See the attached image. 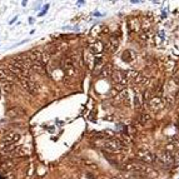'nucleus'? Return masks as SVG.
Segmentation results:
<instances>
[{
  "mask_svg": "<svg viewBox=\"0 0 179 179\" xmlns=\"http://www.w3.org/2000/svg\"><path fill=\"white\" fill-rule=\"evenodd\" d=\"M106 152H110L113 154H117V153H120L124 145L120 140L118 139H104V147H103Z\"/></svg>",
  "mask_w": 179,
  "mask_h": 179,
  "instance_id": "f257e3e1",
  "label": "nucleus"
},
{
  "mask_svg": "<svg viewBox=\"0 0 179 179\" xmlns=\"http://www.w3.org/2000/svg\"><path fill=\"white\" fill-rule=\"evenodd\" d=\"M135 154H136V157L140 159V162H143V163H152L154 159L153 154L148 150L147 147H139L136 149Z\"/></svg>",
  "mask_w": 179,
  "mask_h": 179,
  "instance_id": "f03ea898",
  "label": "nucleus"
},
{
  "mask_svg": "<svg viewBox=\"0 0 179 179\" xmlns=\"http://www.w3.org/2000/svg\"><path fill=\"white\" fill-rule=\"evenodd\" d=\"M20 84L24 89H26V92H29L30 94L35 95L38 94L39 92V85L35 83L33 79H25V78H21L20 79Z\"/></svg>",
  "mask_w": 179,
  "mask_h": 179,
  "instance_id": "7ed1b4c3",
  "label": "nucleus"
},
{
  "mask_svg": "<svg viewBox=\"0 0 179 179\" xmlns=\"http://www.w3.org/2000/svg\"><path fill=\"white\" fill-rule=\"evenodd\" d=\"M19 139H20V134H19V133H16V132H10V133H8V134L3 138V143H1V145H0V149L15 144V143L19 140Z\"/></svg>",
  "mask_w": 179,
  "mask_h": 179,
  "instance_id": "20e7f679",
  "label": "nucleus"
},
{
  "mask_svg": "<svg viewBox=\"0 0 179 179\" xmlns=\"http://www.w3.org/2000/svg\"><path fill=\"white\" fill-rule=\"evenodd\" d=\"M157 162H158L160 165H163V167H170L173 163H174V157H173L169 152L164 150V152H162V153L158 154Z\"/></svg>",
  "mask_w": 179,
  "mask_h": 179,
  "instance_id": "39448f33",
  "label": "nucleus"
},
{
  "mask_svg": "<svg viewBox=\"0 0 179 179\" xmlns=\"http://www.w3.org/2000/svg\"><path fill=\"white\" fill-rule=\"evenodd\" d=\"M123 168L124 170H127V172H135V170H143L145 173V170L148 169V167L144 165L143 163H139V162H129L127 164H124L123 165Z\"/></svg>",
  "mask_w": 179,
  "mask_h": 179,
  "instance_id": "423d86ee",
  "label": "nucleus"
},
{
  "mask_svg": "<svg viewBox=\"0 0 179 179\" xmlns=\"http://www.w3.org/2000/svg\"><path fill=\"white\" fill-rule=\"evenodd\" d=\"M112 78H113V80H114L115 84H120V85H123V87L128 83V79L125 78L124 74L122 73L120 70H114V71H113Z\"/></svg>",
  "mask_w": 179,
  "mask_h": 179,
  "instance_id": "0eeeda50",
  "label": "nucleus"
},
{
  "mask_svg": "<svg viewBox=\"0 0 179 179\" xmlns=\"http://www.w3.org/2000/svg\"><path fill=\"white\" fill-rule=\"evenodd\" d=\"M163 99L159 98V97H153L152 99H149V108L153 109V110H159L163 108Z\"/></svg>",
  "mask_w": 179,
  "mask_h": 179,
  "instance_id": "6e6552de",
  "label": "nucleus"
},
{
  "mask_svg": "<svg viewBox=\"0 0 179 179\" xmlns=\"http://www.w3.org/2000/svg\"><path fill=\"white\" fill-rule=\"evenodd\" d=\"M0 79H3L4 81H13L16 79V75H14L11 71H9L8 69L0 68Z\"/></svg>",
  "mask_w": 179,
  "mask_h": 179,
  "instance_id": "1a4fd4ad",
  "label": "nucleus"
},
{
  "mask_svg": "<svg viewBox=\"0 0 179 179\" xmlns=\"http://www.w3.org/2000/svg\"><path fill=\"white\" fill-rule=\"evenodd\" d=\"M128 25H129V30L130 32H139V30H142V20L138 19V18H132V19L128 21Z\"/></svg>",
  "mask_w": 179,
  "mask_h": 179,
  "instance_id": "9d476101",
  "label": "nucleus"
},
{
  "mask_svg": "<svg viewBox=\"0 0 179 179\" xmlns=\"http://www.w3.org/2000/svg\"><path fill=\"white\" fill-rule=\"evenodd\" d=\"M32 154V149H29L26 147H16L13 152L14 157H28Z\"/></svg>",
  "mask_w": 179,
  "mask_h": 179,
  "instance_id": "9b49d317",
  "label": "nucleus"
},
{
  "mask_svg": "<svg viewBox=\"0 0 179 179\" xmlns=\"http://www.w3.org/2000/svg\"><path fill=\"white\" fill-rule=\"evenodd\" d=\"M89 51H90L92 54H100V53L104 51V44L100 43V41H95L94 44L89 46Z\"/></svg>",
  "mask_w": 179,
  "mask_h": 179,
  "instance_id": "f8f14e48",
  "label": "nucleus"
},
{
  "mask_svg": "<svg viewBox=\"0 0 179 179\" xmlns=\"http://www.w3.org/2000/svg\"><path fill=\"white\" fill-rule=\"evenodd\" d=\"M15 163L13 162V160H5V162H3L1 164H0V172L3 173V174H5V173H9L11 169L14 168Z\"/></svg>",
  "mask_w": 179,
  "mask_h": 179,
  "instance_id": "ddd939ff",
  "label": "nucleus"
},
{
  "mask_svg": "<svg viewBox=\"0 0 179 179\" xmlns=\"http://www.w3.org/2000/svg\"><path fill=\"white\" fill-rule=\"evenodd\" d=\"M149 81H150V79H149L148 76L143 75V74H139L138 78L134 80V83H135V84L138 85V87H148V85H149Z\"/></svg>",
  "mask_w": 179,
  "mask_h": 179,
  "instance_id": "4468645a",
  "label": "nucleus"
},
{
  "mask_svg": "<svg viewBox=\"0 0 179 179\" xmlns=\"http://www.w3.org/2000/svg\"><path fill=\"white\" fill-rule=\"evenodd\" d=\"M30 70L34 71V73H37V74L45 75V69H44V67H43V64H41V63H32Z\"/></svg>",
  "mask_w": 179,
  "mask_h": 179,
  "instance_id": "2eb2a0df",
  "label": "nucleus"
},
{
  "mask_svg": "<svg viewBox=\"0 0 179 179\" xmlns=\"http://www.w3.org/2000/svg\"><path fill=\"white\" fill-rule=\"evenodd\" d=\"M84 60H85V64H87V67L89 69H93L94 67V63H95V58L92 55V53L90 51H85V55H84Z\"/></svg>",
  "mask_w": 179,
  "mask_h": 179,
  "instance_id": "dca6fc26",
  "label": "nucleus"
},
{
  "mask_svg": "<svg viewBox=\"0 0 179 179\" xmlns=\"http://www.w3.org/2000/svg\"><path fill=\"white\" fill-rule=\"evenodd\" d=\"M41 54H43V53H40L39 50H33V51H30L28 54V58L30 59L32 63H40Z\"/></svg>",
  "mask_w": 179,
  "mask_h": 179,
  "instance_id": "f3484780",
  "label": "nucleus"
},
{
  "mask_svg": "<svg viewBox=\"0 0 179 179\" xmlns=\"http://www.w3.org/2000/svg\"><path fill=\"white\" fill-rule=\"evenodd\" d=\"M20 114H23V110H21V108H18V106L11 108L10 110L7 112V117H10V118H16V117H19Z\"/></svg>",
  "mask_w": 179,
  "mask_h": 179,
  "instance_id": "a211bd4d",
  "label": "nucleus"
},
{
  "mask_svg": "<svg viewBox=\"0 0 179 179\" xmlns=\"http://www.w3.org/2000/svg\"><path fill=\"white\" fill-rule=\"evenodd\" d=\"M112 74H113L112 67H110V65H105L104 68H101V71H100L99 76H101V78H106V76H110Z\"/></svg>",
  "mask_w": 179,
  "mask_h": 179,
  "instance_id": "6ab92c4d",
  "label": "nucleus"
},
{
  "mask_svg": "<svg viewBox=\"0 0 179 179\" xmlns=\"http://www.w3.org/2000/svg\"><path fill=\"white\" fill-rule=\"evenodd\" d=\"M134 100H135V106H136V108L140 106L142 103H143V95H142V93H139L138 89H135V90H134Z\"/></svg>",
  "mask_w": 179,
  "mask_h": 179,
  "instance_id": "aec40b11",
  "label": "nucleus"
},
{
  "mask_svg": "<svg viewBox=\"0 0 179 179\" xmlns=\"http://www.w3.org/2000/svg\"><path fill=\"white\" fill-rule=\"evenodd\" d=\"M109 45H110V51H112V53L115 51V50L118 49V46H119V40H118V38L112 37V38L109 39Z\"/></svg>",
  "mask_w": 179,
  "mask_h": 179,
  "instance_id": "412c9836",
  "label": "nucleus"
},
{
  "mask_svg": "<svg viewBox=\"0 0 179 179\" xmlns=\"http://www.w3.org/2000/svg\"><path fill=\"white\" fill-rule=\"evenodd\" d=\"M139 73L136 71L135 69H130L127 71V79H130V80H135L136 78H138Z\"/></svg>",
  "mask_w": 179,
  "mask_h": 179,
  "instance_id": "4be33fe9",
  "label": "nucleus"
},
{
  "mask_svg": "<svg viewBox=\"0 0 179 179\" xmlns=\"http://www.w3.org/2000/svg\"><path fill=\"white\" fill-rule=\"evenodd\" d=\"M149 29H150V20L143 19L142 20V30H143V33H149Z\"/></svg>",
  "mask_w": 179,
  "mask_h": 179,
  "instance_id": "5701e85b",
  "label": "nucleus"
},
{
  "mask_svg": "<svg viewBox=\"0 0 179 179\" xmlns=\"http://www.w3.org/2000/svg\"><path fill=\"white\" fill-rule=\"evenodd\" d=\"M118 98H119L120 101H123V103L127 104V99H128V90H127V89H124V90L118 95Z\"/></svg>",
  "mask_w": 179,
  "mask_h": 179,
  "instance_id": "b1692460",
  "label": "nucleus"
},
{
  "mask_svg": "<svg viewBox=\"0 0 179 179\" xmlns=\"http://www.w3.org/2000/svg\"><path fill=\"white\" fill-rule=\"evenodd\" d=\"M49 60H50V54H49V53H43V54H41V58H40L41 64H48Z\"/></svg>",
  "mask_w": 179,
  "mask_h": 179,
  "instance_id": "393cba45",
  "label": "nucleus"
},
{
  "mask_svg": "<svg viewBox=\"0 0 179 179\" xmlns=\"http://www.w3.org/2000/svg\"><path fill=\"white\" fill-rule=\"evenodd\" d=\"M139 39H140L142 41H148L149 39H152V35L149 34V33H142V34L139 35Z\"/></svg>",
  "mask_w": 179,
  "mask_h": 179,
  "instance_id": "a878e982",
  "label": "nucleus"
},
{
  "mask_svg": "<svg viewBox=\"0 0 179 179\" xmlns=\"http://www.w3.org/2000/svg\"><path fill=\"white\" fill-rule=\"evenodd\" d=\"M149 119H150V115H148V114H143L142 117H140V119H139V122H142V123H147Z\"/></svg>",
  "mask_w": 179,
  "mask_h": 179,
  "instance_id": "bb28decb",
  "label": "nucleus"
},
{
  "mask_svg": "<svg viewBox=\"0 0 179 179\" xmlns=\"http://www.w3.org/2000/svg\"><path fill=\"white\" fill-rule=\"evenodd\" d=\"M4 88L7 89V90H11V88H13V84H11L10 81H4Z\"/></svg>",
  "mask_w": 179,
  "mask_h": 179,
  "instance_id": "cd10ccee",
  "label": "nucleus"
},
{
  "mask_svg": "<svg viewBox=\"0 0 179 179\" xmlns=\"http://www.w3.org/2000/svg\"><path fill=\"white\" fill-rule=\"evenodd\" d=\"M85 164H87L88 167H92L93 169H98V165H97V164H94V163H92V162H90V163H89V162H85Z\"/></svg>",
  "mask_w": 179,
  "mask_h": 179,
  "instance_id": "c85d7f7f",
  "label": "nucleus"
},
{
  "mask_svg": "<svg viewBox=\"0 0 179 179\" xmlns=\"http://www.w3.org/2000/svg\"><path fill=\"white\" fill-rule=\"evenodd\" d=\"M165 149H167V152H169V153H170V152L173 150V149H174V145H173V144L167 145V147H165Z\"/></svg>",
  "mask_w": 179,
  "mask_h": 179,
  "instance_id": "c756f323",
  "label": "nucleus"
},
{
  "mask_svg": "<svg viewBox=\"0 0 179 179\" xmlns=\"http://www.w3.org/2000/svg\"><path fill=\"white\" fill-rule=\"evenodd\" d=\"M175 97H177V99L179 100V89H178V92H177V95H175Z\"/></svg>",
  "mask_w": 179,
  "mask_h": 179,
  "instance_id": "7c9ffc66",
  "label": "nucleus"
},
{
  "mask_svg": "<svg viewBox=\"0 0 179 179\" xmlns=\"http://www.w3.org/2000/svg\"><path fill=\"white\" fill-rule=\"evenodd\" d=\"M112 179H122V178H117V177H114V178H112Z\"/></svg>",
  "mask_w": 179,
  "mask_h": 179,
  "instance_id": "2f4dec72",
  "label": "nucleus"
}]
</instances>
